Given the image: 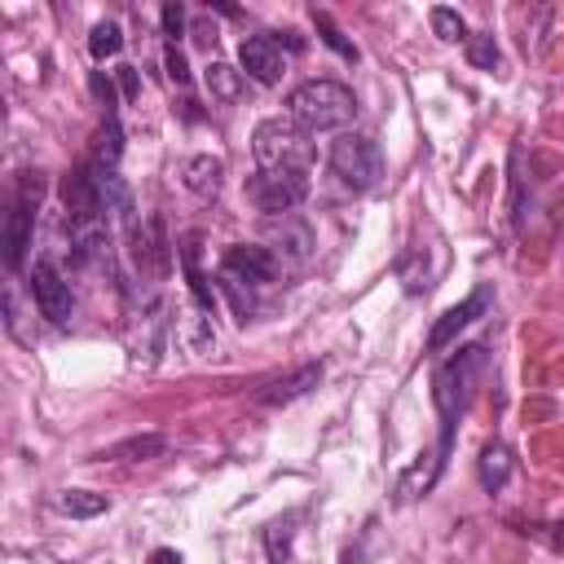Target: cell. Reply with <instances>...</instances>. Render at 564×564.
<instances>
[{
    "mask_svg": "<svg viewBox=\"0 0 564 564\" xmlns=\"http://www.w3.org/2000/svg\"><path fill=\"white\" fill-rule=\"evenodd\" d=\"M53 507L62 511V516H75V520H88V516H101L110 502L101 498V494H88V489H62L57 498H53Z\"/></svg>",
    "mask_w": 564,
    "mask_h": 564,
    "instance_id": "cell-21",
    "label": "cell"
},
{
    "mask_svg": "<svg viewBox=\"0 0 564 564\" xmlns=\"http://www.w3.org/2000/svg\"><path fill=\"white\" fill-rule=\"evenodd\" d=\"M467 62H471L476 70H498V62H502L498 40H494L489 31H471V35H467Z\"/></svg>",
    "mask_w": 564,
    "mask_h": 564,
    "instance_id": "cell-25",
    "label": "cell"
},
{
    "mask_svg": "<svg viewBox=\"0 0 564 564\" xmlns=\"http://www.w3.org/2000/svg\"><path fill=\"white\" fill-rule=\"evenodd\" d=\"M286 119H295L308 137L313 132H339L357 119V97L339 79H304L286 97Z\"/></svg>",
    "mask_w": 564,
    "mask_h": 564,
    "instance_id": "cell-2",
    "label": "cell"
},
{
    "mask_svg": "<svg viewBox=\"0 0 564 564\" xmlns=\"http://www.w3.org/2000/svg\"><path fill=\"white\" fill-rule=\"evenodd\" d=\"M119 84H123V93H128V97L137 93V75H132V66H119Z\"/></svg>",
    "mask_w": 564,
    "mask_h": 564,
    "instance_id": "cell-33",
    "label": "cell"
},
{
    "mask_svg": "<svg viewBox=\"0 0 564 564\" xmlns=\"http://www.w3.org/2000/svg\"><path fill=\"white\" fill-rule=\"evenodd\" d=\"M128 260L141 282H163L172 273V242H167V229L159 216L128 225Z\"/></svg>",
    "mask_w": 564,
    "mask_h": 564,
    "instance_id": "cell-10",
    "label": "cell"
},
{
    "mask_svg": "<svg viewBox=\"0 0 564 564\" xmlns=\"http://www.w3.org/2000/svg\"><path fill=\"white\" fill-rule=\"evenodd\" d=\"M295 511H286V516H278L269 529H264V555H269V564H291V542H295Z\"/></svg>",
    "mask_w": 564,
    "mask_h": 564,
    "instance_id": "cell-20",
    "label": "cell"
},
{
    "mask_svg": "<svg viewBox=\"0 0 564 564\" xmlns=\"http://www.w3.org/2000/svg\"><path fill=\"white\" fill-rule=\"evenodd\" d=\"M322 383V361H308V366H300L295 375H286V379H273L269 388H260V405H291V401H300V397H308L313 388Z\"/></svg>",
    "mask_w": 564,
    "mask_h": 564,
    "instance_id": "cell-15",
    "label": "cell"
},
{
    "mask_svg": "<svg viewBox=\"0 0 564 564\" xmlns=\"http://www.w3.org/2000/svg\"><path fill=\"white\" fill-rule=\"evenodd\" d=\"M330 172L339 176V185H348L352 194H366L379 185L383 176V150L370 132H339L330 141Z\"/></svg>",
    "mask_w": 564,
    "mask_h": 564,
    "instance_id": "cell-5",
    "label": "cell"
},
{
    "mask_svg": "<svg viewBox=\"0 0 564 564\" xmlns=\"http://www.w3.org/2000/svg\"><path fill=\"white\" fill-rule=\"evenodd\" d=\"M260 247H269L278 264L304 269L313 260V251H317V234L295 212H286V216H260Z\"/></svg>",
    "mask_w": 564,
    "mask_h": 564,
    "instance_id": "cell-8",
    "label": "cell"
},
{
    "mask_svg": "<svg viewBox=\"0 0 564 564\" xmlns=\"http://www.w3.org/2000/svg\"><path fill=\"white\" fill-rule=\"evenodd\" d=\"M150 564H185V560L172 546H159V551H150Z\"/></svg>",
    "mask_w": 564,
    "mask_h": 564,
    "instance_id": "cell-32",
    "label": "cell"
},
{
    "mask_svg": "<svg viewBox=\"0 0 564 564\" xmlns=\"http://www.w3.org/2000/svg\"><path fill=\"white\" fill-rule=\"evenodd\" d=\"M123 48V31L115 26V22H97L93 31H88V53L97 57V62H106V57H115Z\"/></svg>",
    "mask_w": 564,
    "mask_h": 564,
    "instance_id": "cell-27",
    "label": "cell"
},
{
    "mask_svg": "<svg viewBox=\"0 0 564 564\" xmlns=\"http://www.w3.org/2000/svg\"><path fill=\"white\" fill-rule=\"evenodd\" d=\"M511 471H516L511 449H507L502 441H489V445L480 449V458H476V480H480V489H485V494H498V489L511 480Z\"/></svg>",
    "mask_w": 564,
    "mask_h": 564,
    "instance_id": "cell-18",
    "label": "cell"
},
{
    "mask_svg": "<svg viewBox=\"0 0 564 564\" xmlns=\"http://www.w3.org/2000/svg\"><path fill=\"white\" fill-rule=\"evenodd\" d=\"M220 176H225L220 154H194V159H185V167H181L185 189H194L198 198H212V194L220 189Z\"/></svg>",
    "mask_w": 564,
    "mask_h": 564,
    "instance_id": "cell-19",
    "label": "cell"
},
{
    "mask_svg": "<svg viewBox=\"0 0 564 564\" xmlns=\"http://www.w3.org/2000/svg\"><path fill=\"white\" fill-rule=\"evenodd\" d=\"M62 207H66V229H93V225H106V194H101V181L88 163H75L62 172Z\"/></svg>",
    "mask_w": 564,
    "mask_h": 564,
    "instance_id": "cell-7",
    "label": "cell"
},
{
    "mask_svg": "<svg viewBox=\"0 0 564 564\" xmlns=\"http://www.w3.org/2000/svg\"><path fill=\"white\" fill-rule=\"evenodd\" d=\"M238 66H242V75L247 79H256V84H282V75H286V53H282V40L278 35H247L242 44H238Z\"/></svg>",
    "mask_w": 564,
    "mask_h": 564,
    "instance_id": "cell-13",
    "label": "cell"
},
{
    "mask_svg": "<svg viewBox=\"0 0 564 564\" xmlns=\"http://www.w3.org/2000/svg\"><path fill=\"white\" fill-rule=\"evenodd\" d=\"M278 269H282V264H278L273 251L260 247V242H234V247L220 256V286H225V295L234 300V308H238L242 322L256 313L251 291L269 286V282L278 278Z\"/></svg>",
    "mask_w": 564,
    "mask_h": 564,
    "instance_id": "cell-3",
    "label": "cell"
},
{
    "mask_svg": "<svg viewBox=\"0 0 564 564\" xmlns=\"http://www.w3.org/2000/svg\"><path fill=\"white\" fill-rule=\"evenodd\" d=\"M485 361H489L485 344H463V348H454V352L432 370V405H436V419H441V436H436V449L423 454L427 467L419 463V467H410V471L401 476V485H397L401 502L427 494V489L441 480V471H445V463H449V449H454V427H458L463 410L471 405V392H476V383H480V375H485Z\"/></svg>",
    "mask_w": 564,
    "mask_h": 564,
    "instance_id": "cell-1",
    "label": "cell"
},
{
    "mask_svg": "<svg viewBox=\"0 0 564 564\" xmlns=\"http://www.w3.org/2000/svg\"><path fill=\"white\" fill-rule=\"evenodd\" d=\"M251 150H256L260 172H308V163H313L308 132L286 115L260 119L251 132Z\"/></svg>",
    "mask_w": 564,
    "mask_h": 564,
    "instance_id": "cell-4",
    "label": "cell"
},
{
    "mask_svg": "<svg viewBox=\"0 0 564 564\" xmlns=\"http://www.w3.org/2000/svg\"><path fill=\"white\" fill-rule=\"evenodd\" d=\"M427 18H432V31H436L445 44H458V40L467 44V35H471V31H467V22L458 18V9H449V4H436Z\"/></svg>",
    "mask_w": 564,
    "mask_h": 564,
    "instance_id": "cell-26",
    "label": "cell"
},
{
    "mask_svg": "<svg viewBox=\"0 0 564 564\" xmlns=\"http://www.w3.org/2000/svg\"><path fill=\"white\" fill-rule=\"evenodd\" d=\"M242 194L260 216H286L308 198V176L304 172H251Z\"/></svg>",
    "mask_w": 564,
    "mask_h": 564,
    "instance_id": "cell-9",
    "label": "cell"
},
{
    "mask_svg": "<svg viewBox=\"0 0 564 564\" xmlns=\"http://www.w3.org/2000/svg\"><path fill=\"white\" fill-rule=\"evenodd\" d=\"M163 436H128V441H119V445H110V449H101V454H93V458H132V463H141V458H154V454H163Z\"/></svg>",
    "mask_w": 564,
    "mask_h": 564,
    "instance_id": "cell-23",
    "label": "cell"
},
{
    "mask_svg": "<svg viewBox=\"0 0 564 564\" xmlns=\"http://www.w3.org/2000/svg\"><path fill=\"white\" fill-rule=\"evenodd\" d=\"M163 66H167V79H172L176 88H185V84H189V62H185V53H181L176 44H167V53H163Z\"/></svg>",
    "mask_w": 564,
    "mask_h": 564,
    "instance_id": "cell-28",
    "label": "cell"
},
{
    "mask_svg": "<svg viewBox=\"0 0 564 564\" xmlns=\"http://www.w3.org/2000/svg\"><path fill=\"white\" fill-rule=\"evenodd\" d=\"M40 194H44V172H18V189H13V203H9V216H4V238H0L9 269H22V260H26Z\"/></svg>",
    "mask_w": 564,
    "mask_h": 564,
    "instance_id": "cell-6",
    "label": "cell"
},
{
    "mask_svg": "<svg viewBox=\"0 0 564 564\" xmlns=\"http://www.w3.org/2000/svg\"><path fill=\"white\" fill-rule=\"evenodd\" d=\"M520 533H533V538H542L546 546H555V551H564V524H524Z\"/></svg>",
    "mask_w": 564,
    "mask_h": 564,
    "instance_id": "cell-30",
    "label": "cell"
},
{
    "mask_svg": "<svg viewBox=\"0 0 564 564\" xmlns=\"http://www.w3.org/2000/svg\"><path fill=\"white\" fill-rule=\"evenodd\" d=\"M26 291L40 308V317H48L53 326H66L70 322V308H75V295H70V282L62 278V269L53 260H35V269L26 273Z\"/></svg>",
    "mask_w": 564,
    "mask_h": 564,
    "instance_id": "cell-11",
    "label": "cell"
},
{
    "mask_svg": "<svg viewBox=\"0 0 564 564\" xmlns=\"http://www.w3.org/2000/svg\"><path fill=\"white\" fill-rule=\"evenodd\" d=\"M93 93H97V97H106V106H115V84H110V79H101V70H93Z\"/></svg>",
    "mask_w": 564,
    "mask_h": 564,
    "instance_id": "cell-31",
    "label": "cell"
},
{
    "mask_svg": "<svg viewBox=\"0 0 564 564\" xmlns=\"http://www.w3.org/2000/svg\"><path fill=\"white\" fill-rule=\"evenodd\" d=\"M203 79H207V93L216 101H238L242 97V70H234L229 62H212Z\"/></svg>",
    "mask_w": 564,
    "mask_h": 564,
    "instance_id": "cell-22",
    "label": "cell"
},
{
    "mask_svg": "<svg viewBox=\"0 0 564 564\" xmlns=\"http://www.w3.org/2000/svg\"><path fill=\"white\" fill-rule=\"evenodd\" d=\"M489 304H494V286H489V282H480L467 300H458L454 308H445V313L436 317V326L427 330V352H445V348L458 339V330H467L476 317H485V313H489Z\"/></svg>",
    "mask_w": 564,
    "mask_h": 564,
    "instance_id": "cell-12",
    "label": "cell"
},
{
    "mask_svg": "<svg viewBox=\"0 0 564 564\" xmlns=\"http://www.w3.org/2000/svg\"><path fill=\"white\" fill-rule=\"evenodd\" d=\"M119 154H123V128L115 115L101 119V128L93 132V145H88V167L93 172H119Z\"/></svg>",
    "mask_w": 564,
    "mask_h": 564,
    "instance_id": "cell-17",
    "label": "cell"
},
{
    "mask_svg": "<svg viewBox=\"0 0 564 564\" xmlns=\"http://www.w3.org/2000/svg\"><path fill=\"white\" fill-rule=\"evenodd\" d=\"M313 26H317V35H322V44H326V48H335L344 62H357V44L335 26V18H330L326 9H313Z\"/></svg>",
    "mask_w": 564,
    "mask_h": 564,
    "instance_id": "cell-24",
    "label": "cell"
},
{
    "mask_svg": "<svg viewBox=\"0 0 564 564\" xmlns=\"http://www.w3.org/2000/svg\"><path fill=\"white\" fill-rule=\"evenodd\" d=\"M163 330H167V308L159 295H150L137 313H132V361L154 366L159 348H163Z\"/></svg>",
    "mask_w": 564,
    "mask_h": 564,
    "instance_id": "cell-14",
    "label": "cell"
},
{
    "mask_svg": "<svg viewBox=\"0 0 564 564\" xmlns=\"http://www.w3.org/2000/svg\"><path fill=\"white\" fill-rule=\"evenodd\" d=\"M159 18H163V35L176 44V40L185 35V9H181V4H163V13H159Z\"/></svg>",
    "mask_w": 564,
    "mask_h": 564,
    "instance_id": "cell-29",
    "label": "cell"
},
{
    "mask_svg": "<svg viewBox=\"0 0 564 564\" xmlns=\"http://www.w3.org/2000/svg\"><path fill=\"white\" fill-rule=\"evenodd\" d=\"M181 269H185V278H189V291H194V300H198V308L203 313H212L216 308V291H212V282H207V273H203V238L198 234H185L181 238Z\"/></svg>",
    "mask_w": 564,
    "mask_h": 564,
    "instance_id": "cell-16",
    "label": "cell"
}]
</instances>
